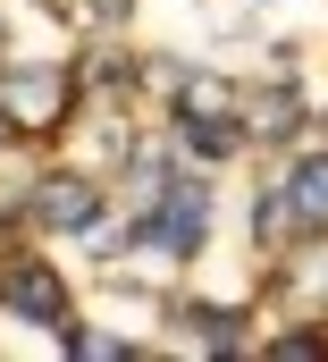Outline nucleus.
I'll return each instance as SVG.
<instances>
[{
  "label": "nucleus",
  "instance_id": "obj_1",
  "mask_svg": "<svg viewBox=\"0 0 328 362\" xmlns=\"http://www.w3.org/2000/svg\"><path fill=\"white\" fill-rule=\"evenodd\" d=\"M211 236V185L202 177H168V194L135 219V245H152L160 262H194Z\"/></svg>",
  "mask_w": 328,
  "mask_h": 362
},
{
  "label": "nucleus",
  "instance_id": "obj_2",
  "mask_svg": "<svg viewBox=\"0 0 328 362\" xmlns=\"http://www.w3.org/2000/svg\"><path fill=\"white\" fill-rule=\"evenodd\" d=\"M236 93H245V85H228V76H185L177 118H185V144H194V152L228 160V152L245 144V110H236Z\"/></svg>",
  "mask_w": 328,
  "mask_h": 362
},
{
  "label": "nucleus",
  "instance_id": "obj_3",
  "mask_svg": "<svg viewBox=\"0 0 328 362\" xmlns=\"http://www.w3.org/2000/svg\"><path fill=\"white\" fill-rule=\"evenodd\" d=\"M68 93H76V76L59 68V59H42V68H8L0 76V118H17V127H59L68 118Z\"/></svg>",
  "mask_w": 328,
  "mask_h": 362
},
{
  "label": "nucleus",
  "instance_id": "obj_4",
  "mask_svg": "<svg viewBox=\"0 0 328 362\" xmlns=\"http://www.w3.org/2000/svg\"><path fill=\"white\" fill-rule=\"evenodd\" d=\"M34 219L59 228V236H76V228L101 219V185H93V177H42V185H34Z\"/></svg>",
  "mask_w": 328,
  "mask_h": 362
},
{
  "label": "nucleus",
  "instance_id": "obj_5",
  "mask_svg": "<svg viewBox=\"0 0 328 362\" xmlns=\"http://www.w3.org/2000/svg\"><path fill=\"white\" fill-rule=\"evenodd\" d=\"M0 295H8V312H17V320H34V329H59V320H68V286L42 270V262H17Z\"/></svg>",
  "mask_w": 328,
  "mask_h": 362
},
{
  "label": "nucleus",
  "instance_id": "obj_6",
  "mask_svg": "<svg viewBox=\"0 0 328 362\" xmlns=\"http://www.w3.org/2000/svg\"><path fill=\"white\" fill-rule=\"evenodd\" d=\"M236 110H245V135H295L303 127V93L295 85H245Z\"/></svg>",
  "mask_w": 328,
  "mask_h": 362
},
{
  "label": "nucleus",
  "instance_id": "obj_7",
  "mask_svg": "<svg viewBox=\"0 0 328 362\" xmlns=\"http://www.w3.org/2000/svg\"><path fill=\"white\" fill-rule=\"evenodd\" d=\"M278 295H286L295 312L328 320V245H303V253H286V270H278Z\"/></svg>",
  "mask_w": 328,
  "mask_h": 362
},
{
  "label": "nucleus",
  "instance_id": "obj_8",
  "mask_svg": "<svg viewBox=\"0 0 328 362\" xmlns=\"http://www.w3.org/2000/svg\"><path fill=\"white\" fill-rule=\"evenodd\" d=\"M278 194H286V211H295L303 228H328V160H295V169L278 177Z\"/></svg>",
  "mask_w": 328,
  "mask_h": 362
},
{
  "label": "nucleus",
  "instance_id": "obj_9",
  "mask_svg": "<svg viewBox=\"0 0 328 362\" xmlns=\"http://www.w3.org/2000/svg\"><path fill=\"white\" fill-rule=\"evenodd\" d=\"M245 329H236V312H211V303H194L185 312V346H236Z\"/></svg>",
  "mask_w": 328,
  "mask_h": 362
},
{
  "label": "nucleus",
  "instance_id": "obj_10",
  "mask_svg": "<svg viewBox=\"0 0 328 362\" xmlns=\"http://www.w3.org/2000/svg\"><path fill=\"white\" fill-rule=\"evenodd\" d=\"M68 354H84V362H118L127 346H118V337H101V329H68Z\"/></svg>",
  "mask_w": 328,
  "mask_h": 362
},
{
  "label": "nucleus",
  "instance_id": "obj_11",
  "mask_svg": "<svg viewBox=\"0 0 328 362\" xmlns=\"http://www.w3.org/2000/svg\"><path fill=\"white\" fill-rule=\"evenodd\" d=\"M84 17H101V25H110V17H127V8H135V0H76Z\"/></svg>",
  "mask_w": 328,
  "mask_h": 362
}]
</instances>
